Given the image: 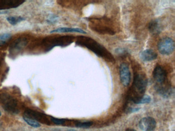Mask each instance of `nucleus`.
Wrapping results in <instances>:
<instances>
[{"label": "nucleus", "instance_id": "1", "mask_svg": "<svg viewBox=\"0 0 175 131\" xmlns=\"http://www.w3.org/2000/svg\"><path fill=\"white\" fill-rule=\"evenodd\" d=\"M76 43L77 46L86 48L94 52L98 56L102 58L108 62H115L113 55L104 47L89 37L78 36L76 38Z\"/></svg>", "mask_w": 175, "mask_h": 131}, {"label": "nucleus", "instance_id": "2", "mask_svg": "<svg viewBox=\"0 0 175 131\" xmlns=\"http://www.w3.org/2000/svg\"><path fill=\"white\" fill-rule=\"evenodd\" d=\"M147 85V79L145 74H135L133 83L128 92V99L134 104H139L144 95Z\"/></svg>", "mask_w": 175, "mask_h": 131}, {"label": "nucleus", "instance_id": "3", "mask_svg": "<svg viewBox=\"0 0 175 131\" xmlns=\"http://www.w3.org/2000/svg\"><path fill=\"white\" fill-rule=\"evenodd\" d=\"M89 25L91 29L102 35H114L115 31L113 27V23L107 17L92 18L89 19Z\"/></svg>", "mask_w": 175, "mask_h": 131}, {"label": "nucleus", "instance_id": "4", "mask_svg": "<svg viewBox=\"0 0 175 131\" xmlns=\"http://www.w3.org/2000/svg\"><path fill=\"white\" fill-rule=\"evenodd\" d=\"M75 40V37L73 36H59L45 38L43 41V44L49 51L56 46H67L73 43Z\"/></svg>", "mask_w": 175, "mask_h": 131}, {"label": "nucleus", "instance_id": "5", "mask_svg": "<svg viewBox=\"0 0 175 131\" xmlns=\"http://www.w3.org/2000/svg\"><path fill=\"white\" fill-rule=\"evenodd\" d=\"M0 104L2 108L8 113L17 114L19 112L17 100L8 93H0Z\"/></svg>", "mask_w": 175, "mask_h": 131}, {"label": "nucleus", "instance_id": "6", "mask_svg": "<svg viewBox=\"0 0 175 131\" xmlns=\"http://www.w3.org/2000/svg\"><path fill=\"white\" fill-rule=\"evenodd\" d=\"M158 49L161 54L170 55L174 51L175 42L172 38L168 37L163 38L158 43Z\"/></svg>", "mask_w": 175, "mask_h": 131}, {"label": "nucleus", "instance_id": "7", "mask_svg": "<svg viewBox=\"0 0 175 131\" xmlns=\"http://www.w3.org/2000/svg\"><path fill=\"white\" fill-rule=\"evenodd\" d=\"M153 78L156 82L155 87L162 86L168 83L167 73L160 66H157L153 73Z\"/></svg>", "mask_w": 175, "mask_h": 131}, {"label": "nucleus", "instance_id": "8", "mask_svg": "<svg viewBox=\"0 0 175 131\" xmlns=\"http://www.w3.org/2000/svg\"><path fill=\"white\" fill-rule=\"evenodd\" d=\"M28 43V40L25 38H17L12 42L9 48V53L11 55H17L24 48Z\"/></svg>", "mask_w": 175, "mask_h": 131}, {"label": "nucleus", "instance_id": "9", "mask_svg": "<svg viewBox=\"0 0 175 131\" xmlns=\"http://www.w3.org/2000/svg\"><path fill=\"white\" fill-rule=\"evenodd\" d=\"M120 78L124 86H128L130 81V72L128 65L125 62L122 63L119 68Z\"/></svg>", "mask_w": 175, "mask_h": 131}, {"label": "nucleus", "instance_id": "10", "mask_svg": "<svg viewBox=\"0 0 175 131\" xmlns=\"http://www.w3.org/2000/svg\"><path fill=\"white\" fill-rule=\"evenodd\" d=\"M156 120L151 117L143 118L139 123V128L144 131H153L156 128Z\"/></svg>", "mask_w": 175, "mask_h": 131}, {"label": "nucleus", "instance_id": "11", "mask_svg": "<svg viewBox=\"0 0 175 131\" xmlns=\"http://www.w3.org/2000/svg\"><path fill=\"white\" fill-rule=\"evenodd\" d=\"M24 114L30 116L39 123L41 122L43 123H46V124H48V123H49L48 116L46 115L45 114H42L40 112H36L30 109H27L25 111Z\"/></svg>", "mask_w": 175, "mask_h": 131}, {"label": "nucleus", "instance_id": "12", "mask_svg": "<svg viewBox=\"0 0 175 131\" xmlns=\"http://www.w3.org/2000/svg\"><path fill=\"white\" fill-rule=\"evenodd\" d=\"M140 58L144 62H150L155 60L157 57V54L152 49H146L140 52Z\"/></svg>", "mask_w": 175, "mask_h": 131}, {"label": "nucleus", "instance_id": "13", "mask_svg": "<svg viewBox=\"0 0 175 131\" xmlns=\"http://www.w3.org/2000/svg\"><path fill=\"white\" fill-rule=\"evenodd\" d=\"M148 29L149 32L152 35H158L162 31V27L160 24L159 21L157 20H154L150 22L148 25Z\"/></svg>", "mask_w": 175, "mask_h": 131}, {"label": "nucleus", "instance_id": "14", "mask_svg": "<svg viewBox=\"0 0 175 131\" xmlns=\"http://www.w3.org/2000/svg\"><path fill=\"white\" fill-rule=\"evenodd\" d=\"M66 32H77L83 33V34L86 33L85 31H84L83 30L80 29V28H76L61 27L50 31L51 33Z\"/></svg>", "mask_w": 175, "mask_h": 131}, {"label": "nucleus", "instance_id": "15", "mask_svg": "<svg viewBox=\"0 0 175 131\" xmlns=\"http://www.w3.org/2000/svg\"><path fill=\"white\" fill-rule=\"evenodd\" d=\"M24 1H0V9L16 8L23 3Z\"/></svg>", "mask_w": 175, "mask_h": 131}, {"label": "nucleus", "instance_id": "16", "mask_svg": "<svg viewBox=\"0 0 175 131\" xmlns=\"http://www.w3.org/2000/svg\"><path fill=\"white\" fill-rule=\"evenodd\" d=\"M23 119L26 122L28 125L31 126L33 128H37L40 127V123L38 122L35 119H33V118L31 117L30 116L27 115L26 114H24L23 116Z\"/></svg>", "mask_w": 175, "mask_h": 131}, {"label": "nucleus", "instance_id": "17", "mask_svg": "<svg viewBox=\"0 0 175 131\" xmlns=\"http://www.w3.org/2000/svg\"><path fill=\"white\" fill-rule=\"evenodd\" d=\"M24 17L19 16V17H9L7 18V20L11 25H16L18 23L24 21Z\"/></svg>", "mask_w": 175, "mask_h": 131}, {"label": "nucleus", "instance_id": "18", "mask_svg": "<svg viewBox=\"0 0 175 131\" xmlns=\"http://www.w3.org/2000/svg\"><path fill=\"white\" fill-rule=\"evenodd\" d=\"M11 35L9 33H6L0 35V46L5 45L11 40Z\"/></svg>", "mask_w": 175, "mask_h": 131}, {"label": "nucleus", "instance_id": "19", "mask_svg": "<svg viewBox=\"0 0 175 131\" xmlns=\"http://www.w3.org/2000/svg\"><path fill=\"white\" fill-rule=\"evenodd\" d=\"M50 120L52 121V123H54L55 124H57V125H61L63 124L66 122V120L64 119H60V118H57L54 117H50Z\"/></svg>", "mask_w": 175, "mask_h": 131}, {"label": "nucleus", "instance_id": "20", "mask_svg": "<svg viewBox=\"0 0 175 131\" xmlns=\"http://www.w3.org/2000/svg\"><path fill=\"white\" fill-rule=\"evenodd\" d=\"M92 124V122L91 121H87V122H84V123H77V127L78 128H89Z\"/></svg>", "mask_w": 175, "mask_h": 131}, {"label": "nucleus", "instance_id": "21", "mask_svg": "<svg viewBox=\"0 0 175 131\" xmlns=\"http://www.w3.org/2000/svg\"><path fill=\"white\" fill-rule=\"evenodd\" d=\"M151 102V97L147 95H144L139 102V104H144L149 103Z\"/></svg>", "mask_w": 175, "mask_h": 131}, {"label": "nucleus", "instance_id": "22", "mask_svg": "<svg viewBox=\"0 0 175 131\" xmlns=\"http://www.w3.org/2000/svg\"><path fill=\"white\" fill-rule=\"evenodd\" d=\"M125 131H136L135 129H127Z\"/></svg>", "mask_w": 175, "mask_h": 131}, {"label": "nucleus", "instance_id": "23", "mask_svg": "<svg viewBox=\"0 0 175 131\" xmlns=\"http://www.w3.org/2000/svg\"><path fill=\"white\" fill-rule=\"evenodd\" d=\"M61 131V129H54V131Z\"/></svg>", "mask_w": 175, "mask_h": 131}, {"label": "nucleus", "instance_id": "24", "mask_svg": "<svg viewBox=\"0 0 175 131\" xmlns=\"http://www.w3.org/2000/svg\"><path fill=\"white\" fill-rule=\"evenodd\" d=\"M67 131H76V130H75V129H69V130H68Z\"/></svg>", "mask_w": 175, "mask_h": 131}, {"label": "nucleus", "instance_id": "25", "mask_svg": "<svg viewBox=\"0 0 175 131\" xmlns=\"http://www.w3.org/2000/svg\"><path fill=\"white\" fill-rule=\"evenodd\" d=\"M6 12H0V14H5Z\"/></svg>", "mask_w": 175, "mask_h": 131}, {"label": "nucleus", "instance_id": "26", "mask_svg": "<svg viewBox=\"0 0 175 131\" xmlns=\"http://www.w3.org/2000/svg\"><path fill=\"white\" fill-rule=\"evenodd\" d=\"M1 116V112H0V116Z\"/></svg>", "mask_w": 175, "mask_h": 131}]
</instances>
